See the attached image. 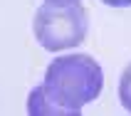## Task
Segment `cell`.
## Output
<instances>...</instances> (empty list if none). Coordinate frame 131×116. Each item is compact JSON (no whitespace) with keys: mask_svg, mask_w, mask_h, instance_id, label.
I'll return each mask as SVG.
<instances>
[{"mask_svg":"<svg viewBox=\"0 0 131 116\" xmlns=\"http://www.w3.org/2000/svg\"><path fill=\"white\" fill-rule=\"evenodd\" d=\"M42 87L59 106L77 116L84 104L94 101L102 94L104 72L89 54H64L50 62Z\"/></svg>","mask_w":131,"mask_h":116,"instance_id":"cell-1","label":"cell"},{"mask_svg":"<svg viewBox=\"0 0 131 116\" xmlns=\"http://www.w3.org/2000/svg\"><path fill=\"white\" fill-rule=\"evenodd\" d=\"M37 42L47 52L72 50L84 42L89 30V17L82 5H42L32 20Z\"/></svg>","mask_w":131,"mask_h":116,"instance_id":"cell-2","label":"cell"},{"mask_svg":"<svg viewBox=\"0 0 131 116\" xmlns=\"http://www.w3.org/2000/svg\"><path fill=\"white\" fill-rule=\"evenodd\" d=\"M27 111L32 116H74L69 109L59 106V104L47 94L45 87H35L32 91H30V96H27Z\"/></svg>","mask_w":131,"mask_h":116,"instance_id":"cell-3","label":"cell"},{"mask_svg":"<svg viewBox=\"0 0 131 116\" xmlns=\"http://www.w3.org/2000/svg\"><path fill=\"white\" fill-rule=\"evenodd\" d=\"M119 101H121V106L131 114V64L124 69L121 79H119Z\"/></svg>","mask_w":131,"mask_h":116,"instance_id":"cell-4","label":"cell"},{"mask_svg":"<svg viewBox=\"0 0 131 116\" xmlns=\"http://www.w3.org/2000/svg\"><path fill=\"white\" fill-rule=\"evenodd\" d=\"M102 3L109 7H129L131 5V0H102Z\"/></svg>","mask_w":131,"mask_h":116,"instance_id":"cell-5","label":"cell"},{"mask_svg":"<svg viewBox=\"0 0 131 116\" xmlns=\"http://www.w3.org/2000/svg\"><path fill=\"white\" fill-rule=\"evenodd\" d=\"M45 3H52V5H79L82 0H45Z\"/></svg>","mask_w":131,"mask_h":116,"instance_id":"cell-6","label":"cell"}]
</instances>
